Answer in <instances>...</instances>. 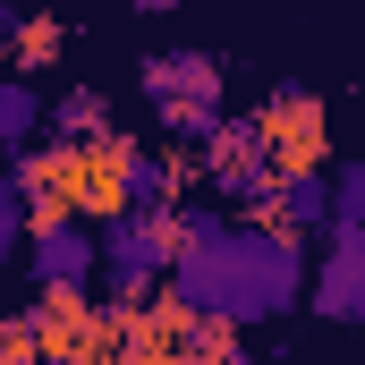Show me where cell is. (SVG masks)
Returning <instances> with one entry per match:
<instances>
[{"instance_id":"1","label":"cell","mask_w":365,"mask_h":365,"mask_svg":"<svg viewBox=\"0 0 365 365\" xmlns=\"http://www.w3.org/2000/svg\"><path fill=\"white\" fill-rule=\"evenodd\" d=\"M255 136H264V170L297 179V170H331V110L306 86H272L255 102Z\"/></svg>"},{"instance_id":"2","label":"cell","mask_w":365,"mask_h":365,"mask_svg":"<svg viewBox=\"0 0 365 365\" xmlns=\"http://www.w3.org/2000/svg\"><path fill=\"white\" fill-rule=\"evenodd\" d=\"M221 93H230V77L212 51H153L145 60V102L162 110L170 136H204L221 119Z\"/></svg>"},{"instance_id":"3","label":"cell","mask_w":365,"mask_h":365,"mask_svg":"<svg viewBox=\"0 0 365 365\" xmlns=\"http://www.w3.org/2000/svg\"><path fill=\"white\" fill-rule=\"evenodd\" d=\"M68 60V17H60V0H43V9H26L17 26H9V68L17 77H43V68H60Z\"/></svg>"},{"instance_id":"4","label":"cell","mask_w":365,"mask_h":365,"mask_svg":"<svg viewBox=\"0 0 365 365\" xmlns=\"http://www.w3.org/2000/svg\"><path fill=\"white\" fill-rule=\"evenodd\" d=\"M93 128H110V102L102 93H68L60 102V136H93Z\"/></svg>"},{"instance_id":"5","label":"cell","mask_w":365,"mask_h":365,"mask_svg":"<svg viewBox=\"0 0 365 365\" xmlns=\"http://www.w3.org/2000/svg\"><path fill=\"white\" fill-rule=\"evenodd\" d=\"M9 357H43V340H34V314H0V365Z\"/></svg>"},{"instance_id":"6","label":"cell","mask_w":365,"mask_h":365,"mask_svg":"<svg viewBox=\"0 0 365 365\" xmlns=\"http://www.w3.org/2000/svg\"><path fill=\"white\" fill-rule=\"evenodd\" d=\"M26 128H34V93H26V86H0V145L26 136Z\"/></svg>"},{"instance_id":"7","label":"cell","mask_w":365,"mask_h":365,"mask_svg":"<svg viewBox=\"0 0 365 365\" xmlns=\"http://www.w3.org/2000/svg\"><path fill=\"white\" fill-rule=\"evenodd\" d=\"M128 9H136V17H170L179 0H128Z\"/></svg>"}]
</instances>
